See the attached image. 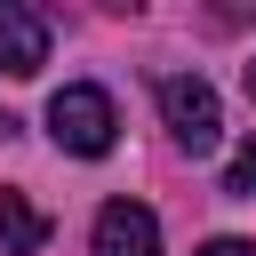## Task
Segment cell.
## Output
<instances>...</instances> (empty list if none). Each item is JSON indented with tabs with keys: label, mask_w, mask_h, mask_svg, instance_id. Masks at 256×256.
Returning a JSON list of instances; mask_svg holds the SVG:
<instances>
[{
	"label": "cell",
	"mask_w": 256,
	"mask_h": 256,
	"mask_svg": "<svg viewBox=\"0 0 256 256\" xmlns=\"http://www.w3.org/2000/svg\"><path fill=\"white\" fill-rule=\"evenodd\" d=\"M48 136H56V152H72V160H104V152H112V136H120L112 96H104V88H88V80L56 88V96H48Z\"/></svg>",
	"instance_id": "cell-1"
},
{
	"label": "cell",
	"mask_w": 256,
	"mask_h": 256,
	"mask_svg": "<svg viewBox=\"0 0 256 256\" xmlns=\"http://www.w3.org/2000/svg\"><path fill=\"white\" fill-rule=\"evenodd\" d=\"M160 120H168V136L200 160V152H216V136H224V112H216V88L200 80V72H168L160 80Z\"/></svg>",
	"instance_id": "cell-2"
},
{
	"label": "cell",
	"mask_w": 256,
	"mask_h": 256,
	"mask_svg": "<svg viewBox=\"0 0 256 256\" xmlns=\"http://www.w3.org/2000/svg\"><path fill=\"white\" fill-rule=\"evenodd\" d=\"M96 256H160V216L144 200H104L96 208Z\"/></svg>",
	"instance_id": "cell-3"
},
{
	"label": "cell",
	"mask_w": 256,
	"mask_h": 256,
	"mask_svg": "<svg viewBox=\"0 0 256 256\" xmlns=\"http://www.w3.org/2000/svg\"><path fill=\"white\" fill-rule=\"evenodd\" d=\"M48 64V16L40 8H0V72L32 80Z\"/></svg>",
	"instance_id": "cell-4"
},
{
	"label": "cell",
	"mask_w": 256,
	"mask_h": 256,
	"mask_svg": "<svg viewBox=\"0 0 256 256\" xmlns=\"http://www.w3.org/2000/svg\"><path fill=\"white\" fill-rule=\"evenodd\" d=\"M40 248H48V216H40L24 192L0 184V256H40Z\"/></svg>",
	"instance_id": "cell-5"
},
{
	"label": "cell",
	"mask_w": 256,
	"mask_h": 256,
	"mask_svg": "<svg viewBox=\"0 0 256 256\" xmlns=\"http://www.w3.org/2000/svg\"><path fill=\"white\" fill-rule=\"evenodd\" d=\"M224 192H240V200H256V144L232 160V176H224Z\"/></svg>",
	"instance_id": "cell-6"
},
{
	"label": "cell",
	"mask_w": 256,
	"mask_h": 256,
	"mask_svg": "<svg viewBox=\"0 0 256 256\" xmlns=\"http://www.w3.org/2000/svg\"><path fill=\"white\" fill-rule=\"evenodd\" d=\"M192 256H256L248 240H208V248H192Z\"/></svg>",
	"instance_id": "cell-7"
},
{
	"label": "cell",
	"mask_w": 256,
	"mask_h": 256,
	"mask_svg": "<svg viewBox=\"0 0 256 256\" xmlns=\"http://www.w3.org/2000/svg\"><path fill=\"white\" fill-rule=\"evenodd\" d=\"M248 96H256V64H248Z\"/></svg>",
	"instance_id": "cell-8"
},
{
	"label": "cell",
	"mask_w": 256,
	"mask_h": 256,
	"mask_svg": "<svg viewBox=\"0 0 256 256\" xmlns=\"http://www.w3.org/2000/svg\"><path fill=\"white\" fill-rule=\"evenodd\" d=\"M0 136H8V112H0Z\"/></svg>",
	"instance_id": "cell-9"
}]
</instances>
